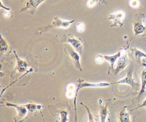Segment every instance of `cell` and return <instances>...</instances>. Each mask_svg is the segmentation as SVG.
Listing matches in <instances>:
<instances>
[{
  "instance_id": "1",
  "label": "cell",
  "mask_w": 146,
  "mask_h": 122,
  "mask_svg": "<svg viewBox=\"0 0 146 122\" xmlns=\"http://www.w3.org/2000/svg\"><path fill=\"white\" fill-rule=\"evenodd\" d=\"M77 87L75 92V96L74 98V104L75 108V120H77V115H76V99L78 92L83 88L84 87H106L110 86L111 83L105 82H101L98 83H91L85 81L83 79H78Z\"/></svg>"
},
{
  "instance_id": "2",
  "label": "cell",
  "mask_w": 146,
  "mask_h": 122,
  "mask_svg": "<svg viewBox=\"0 0 146 122\" xmlns=\"http://www.w3.org/2000/svg\"><path fill=\"white\" fill-rule=\"evenodd\" d=\"M64 52L70 57L75 67L80 71H82V68L80 64L79 53L76 52L71 46L66 47V48H64Z\"/></svg>"
},
{
  "instance_id": "3",
  "label": "cell",
  "mask_w": 146,
  "mask_h": 122,
  "mask_svg": "<svg viewBox=\"0 0 146 122\" xmlns=\"http://www.w3.org/2000/svg\"><path fill=\"white\" fill-rule=\"evenodd\" d=\"M132 74L133 69L132 67H131L129 69L125 77L120 79L119 81L111 83V84H126L130 86L133 90H137L139 87V84L134 81L132 77Z\"/></svg>"
},
{
  "instance_id": "4",
  "label": "cell",
  "mask_w": 146,
  "mask_h": 122,
  "mask_svg": "<svg viewBox=\"0 0 146 122\" xmlns=\"http://www.w3.org/2000/svg\"><path fill=\"white\" fill-rule=\"evenodd\" d=\"M125 12L122 10H116L111 14L108 19L112 22L111 27H122L123 26V21L125 18Z\"/></svg>"
},
{
  "instance_id": "5",
  "label": "cell",
  "mask_w": 146,
  "mask_h": 122,
  "mask_svg": "<svg viewBox=\"0 0 146 122\" xmlns=\"http://www.w3.org/2000/svg\"><path fill=\"white\" fill-rule=\"evenodd\" d=\"M45 1L46 0H27L20 12H26L33 14L40 4Z\"/></svg>"
},
{
  "instance_id": "6",
  "label": "cell",
  "mask_w": 146,
  "mask_h": 122,
  "mask_svg": "<svg viewBox=\"0 0 146 122\" xmlns=\"http://www.w3.org/2000/svg\"><path fill=\"white\" fill-rule=\"evenodd\" d=\"M128 60L126 51H124L123 52H121V56L117 60L116 67L114 69L115 74L116 75L119 73L121 70H123L128 65Z\"/></svg>"
},
{
  "instance_id": "7",
  "label": "cell",
  "mask_w": 146,
  "mask_h": 122,
  "mask_svg": "<svg viewBox=\"0 0 146 122\" xmlns=\"http://www.w3.org/2000/svg\"><path fill=\"white\" fill-rule=\"evenodd\" d=\"M75 19L71 20H63L59 18L58 16H55L52 22V24L54 27L56 28H60L63 29H67L70 27V26L75 22Z\"/></svg>"
},
{
  "instance_id": "8",
  "label": "cell",
  "mask_w": 146,
  "mask_h": 122,
  "mask_svg": "<svg viewBox=\"0 0 146 122\" xmlns=\"http://www.w3.org/2000/svg\"><path fill=\"white\" fill-rule=\"evenodd\" d=\"M13 53H14L17 60V64L15 69H14L12 73H14L15 71H17L18 73H23L27 69V68L28 66V64L27 63L26 61L25 60L21 59L16 53V52L15 51H13Z\"/></svg>"
},
{
  "instance_id": "9",
  "label": "cell",
  "mask_w": 146,
  "mask_h": 122,
  "mask_svg": "<svg viewBox=\"0 0 146 122\" xmlns=\"http://www.w3.org/2000/svg\"><path fill=\"white\" fill-rule=\"evenodd\" d=\"M67 42L79 54H82L83 49V45L82 41L76 37H70L67 39Z\"/></svg>"
},
{
  "instance_id": "10",
  "label": "cell",
  "mask_w": 146,
  "mask_h": 122,
  "mask_svg": "<svg viewBox=\"0 0 146 122\" xmlns=\"http://www.w3.org/2000/svg\"><path fill=\"white\" fill-rule=\"evenodd\" d=\"M5 105L7 107H14L17 112V116L18 117H19V118L20 119H23L27 113V108H26V107L24 105H18L16 104H13V103H6L5 104Z\"/></svg>"
},
{
  "instance_id": "11",
  "label": "cell",
  "mask_w": 146,
  "mask_h": 122,
  "mask_svg": "<svg viewBox=\"0 0 146 122\" xmlns=\"http://www.w3.org/2000/svg\"><path fill=\"white\" fill-rule=\"evenodd\" d=\"M121 54V52H118L113 55H102L104 60L107 61L111 66V68L113 69L115 62Z\"/></svg>"
},
{
  "instance_id": "12",
  "label": "cell",
  "mask_w": 146,
  "mask_h": 122,
  "mask_svg": "<svg viewBox=\"0 0 146 122\" xmlns=\"http://www.w3.org/2000/svg\"><path fill=\"white\" fill-rule=\"evenodd\" d=\"M133 32L135 36H138L144 32L145 31V27L143 22H136L133 23Z\"/></svg>"
},
{
  "instance_id": "13",
  "label": "cell",
  "mask_w": 146,
  "mask_h": 122,
  "mask_svg": "<svg viewBox=\"0 0 146 122\" xmlns=\"http://www.w3.org/2000/svg\"><path fill=\"white\" fill-rule=\"evenodd\" d=\"M108 115V110L107 104L106 105L102 104L100 106V110H99V117L100 120L102 122H104L106 120V119Z\"/></svg>"
},
{
  "instance_id": "14",
  "label": "cell",
  "mask_w": 146,
  "mask_h": 122,
  "mask_svg": "<svg viewBox=\"0 0 146 122\" xmlns=\"http://www.w3.org/2000/svg\"><path fill=\"white\" fill-rule=\"evenodd\" d=\"M146 90V69L142 71L141 74V87L139 91V96L145 92Z\"/></svg>"
},
{
  "instance_id": "15",
  "label": "cell",
  "mask_w": 146,
  "mask_h": 122,
  "mask_svg": "<svg viewBox=\"0 0 146 122\" xmlns=\"http://www.w3.org/2000/svg\"><path fill=\"white\" fill-rule=\"evenodd\" d=\"M119 119L121 122H129L131 121L130 116L127 111L126 110V107H124L122 111L119 113Z\"/></svg>"
},
{
  "instance_id": "16",
  "label": "cell",
  "mask_w": 146,
  "mask_h": 122,
  "mask_svg": "<svg viewBox=\"0 0 146 122\" xmlns=\"http://www.w3.org/2000/svg\"><path fill=\"white\" fill-rule=\"evenodd\" d=\"M131 51L133 53L134 57H135L136 59L137 60H140L141 58H146V53L136 48H132Z\"/></svg>"
},
{
  "instance_id": "17",
  "label": "cell",
  "mask_w": 146,
  "mask_h": 122,
  "mask_svg": "<svg viewBox=\"0 0 146 122\" xmlns=\"http://www.w3.org/2000/svg\"><path fill=\"white\" fill-rule=\"evenodd\" d=\"M9 44H7L6 40L3 37L2 35H1V40H0V51L2 53L5 52L8 50Z\"/></svg>"
},
{
  "instance_id": "18",
  "label": "cell",
  "mask_w": 146,
  "mask_h": 122,
  "mask_svg": "<svg viewBox=\"0 0 146 122\" xmlns=\"http://www.w3.org/2000/svg\"><path fill=\"white\" fill-rule=\"evenodd\" d=\"M26 108H27L29 111L30 112H34L35 110H40L41 108V106L40 105H37L35 103H29L25 105Z\"/></svg>"
},
{
  "instance_id": "19",
  "label": "cell",
  "mask_w": 146,
  "mask_h": 122,
  "mask_svg": "<svg viewBox=\"0 0 146 122\" xmlns=\"http://www.w3.org/2000/svg\"><path fill=\"white\" fill-rule=\"evenodd\" d=\"M80 104L82 105L83 106H84V107L86 108L87 113H88V121H95V120H94V116L92 115V114L91 113L90 109L88 108V107L87 106H86L85 104H84L83 103L80 102Z\"/></svg>"
},
{
  "instance_id": "20",
  "label": "cell",
  "mask_w": 146,
  "mask_h": 122,
  "mask_svg": "<svg viewBox=\"0 0 146 122\" xmlns=\"http://www.w3.org/2000/svg\"><path fill=\"white\" fill-rule=\"evenodd\" d=\"M67 115H68V112L65 111H62L60 112V120L62 122H66L68 121V118H67Z\"/></svg>"
},
{
  "instance_id": "21",
  "label": "cell",
  "mask_w": 146,
  "mask_h": 122,
  "mask_svg": "<svg viewBox=\"0 0 146 122\" xmlns=\"http://www.w3.org/2000/svg\"><path fill=\"white\" fill-rule=\"evenodd\" d=\"M85 30V24L83 22H79L76 24V30L79 32H82Z\"/></svg>"
},
{
  "instance_id": "22",
  "label": "cell",
  "mask_w": 146,
  "mask_h": 122,
  "mask_svg": "<svg viewBox=\"0 0 146 122\" xmlns=\"http://www.w3.org/2000/svg\"><path fill=\"white\" fill-rule=\"evenodd\" d=\"M140 5V2L139 0H130L129 5L133 8H136L139 7Z\"/></svg>"
},
{
  "instance_id": "23",
  "label": "cell",
  "mask_w": 146,
  "mask_h": 122,
  "mask_svg": "<svg viewBox=\"0 0 146 122\" xmlns=\"http://www.w3.org/2000/svg\"><path fill=\"white\" fill-rule=\"evenodd\" d=\"M100 0H88L87 3V5L88 7H92L93 6H94L98 2H99Z\"/></svg>"
},
{
  "instance_id": "24",
  "label": "cell",
  "mask_w": 146,
  "mask_h": 122,
  "mask_svg": "<svg viewBox=\"0 0 146 122\" xmlns=\"http://www.w3.org/2000/svg\"><path fill=\"white\" fill-rule=\"evenodd\" d=\"M104 58L102 57V54H98L95 58V61L98 64H102L104 61Z\"/></svg>"
},
{
  "instance_id": "25",
  "label": "cell",
  "mask_w": 146,
  "mask_h": 122,
  "mask_svg": "<svg viewBox=\"0 0 146 122\" xmlns=\"http://www.w3.org/2000/svg\"><path fill=\"white\" fill-rule=\"evenodd\" d=\"M146 107V98L145 99L143 102V103H141V105H140L139 107H137V108H136L135 109H133L134 110H136V109H137V108H142V107Z\"/></svg>"
},
{
  "instance_id": "26",
  "label": "cell",
  "mask_w": 146,
  "mask_h": 122,
  "mask_svg": "<svg viewBox=\"0 0 146 122\" xmlns=\"http://www.w3.org/2000/svg\"><path fill=\"white\" fill-rule=\"evenodd\" d=\"M1 8H3L5 10H7V11H10V9L9 8H7L6 7V6H3V4H2V2L1 1Z\"/></svg>"
},
{
  "instance_id": "27",
  "label": "cell",
  "mask_w": 146,
  "mask_h": 122,
  "mask_svg": "<svg viewBox=\"0 0 146 122\" xmlns=\"http://www.w3.org/2000/svg\"><path fill=\"white\" fill-rule=\"evenodd\" d=\"M11 1H12V0H11Z\"/></svg>"
}]
</instances>
